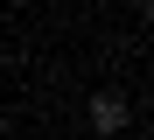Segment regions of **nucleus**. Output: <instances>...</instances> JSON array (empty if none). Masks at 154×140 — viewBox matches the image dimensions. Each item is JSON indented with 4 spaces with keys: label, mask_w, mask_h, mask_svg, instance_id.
Returning a JSON list of instances; mask_svg holds the SVG:
<instances>
[{
    "label": "nucleus",
    "mask_w": 154,
    "mask_h": 140,
    "mask_svg": "<svg viewBox=\"0 0 154 140\" xmlns=\"http://www.w3.org/2000/svg\"><path fill=\"white\" fill-rule=\"evenodd\" d=\"M126 119H133V105H126L119 91H91V133H98V140L126 133Z\"/></svg>",
    "instance_id": "1"
},
{
    "label": "nucleus",
    "mask_w": 154,
    "mask_h": 140,
    "mask_svg": "<svg viewBox=\"0 0 154 140\" xmlns=\"http://www.w3.org/2000/svg\"><path fill=\"white\" fill-rule=\"evenodd\" d=\"M147 14H154V0H147Z\"/></svg>",
    "instance_id": "2"
}]
</instances>
